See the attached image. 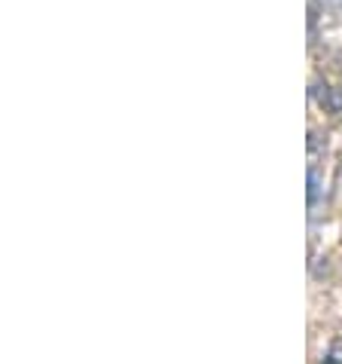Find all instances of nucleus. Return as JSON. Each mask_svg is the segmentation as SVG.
Segmentation results:
<instances>
[{
	"mask_svg": "<svg viewBox=\"0 0 342 364\" xmlns=\"http://www.w3.org/2000/svg\"><path fill=\"white\" fill-rule=\"evenodd\" d=\"M315 361L318 364H342V333H333V337L324 343V349H321V355Z\"/></svg>",
	"mask_w": 342,
	"mask_h": 364,
	"instance_id": "1",
	"label": "nucleus"
}]
</instances>
